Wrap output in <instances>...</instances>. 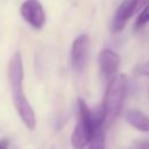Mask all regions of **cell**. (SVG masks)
Masks as SVG:
<instances>
[{
    "label": "cell",
    "instance_id": "3957f363",
    "mask_svg": "<svg viewBox=\"0 0 149 149\" xmlns=\"http://www.w3.org/2000/svg\"><path fill=\"white\" fill-rule=\"evenodd\" d=\"M77 106H78V119L71 136V142L76 149H83L87 143L92 141L97 129L92 123L91 111L88 109L87 105L81 98L78 99Z\"/></svg>",
    "mask_w": 149,
    "mask_h": 149
},
{
    "label": "cell",
    "instance_id": "5b68a950",
    "mask_svg": "<svg viewBox=\"0 0 149 149\" xmlns=\"http://www.w3.org/2000/svg\"><path fill=\"white\" fill-rule=\"evenodd\" d=\"M20 13L31 27L40 29L45 23V13L38 0H26L20 7Z\"/></svg>",
    "mask_w": 149,
    "mask_h": 149
},
{
    "label": "cell",
    "instance_id": "6da1fadb",
    "mask_svg": "<svg viewBox=\"0 0 149 149\" xmlns=\"http://www.w3.org/2000/svg\"><path fill=\"white\" fill-rule=\"evenodd\" d=\"M8 79L13 97V102L15 108L20 115L22 122L27 126L28 129H34L36 126V118L33 107L27 100L23 88H22V79H23V65L20 52H15L8 65Z\"/></svg>",
    "mask_w": 149,
    "mask_h": 149
},
{
    "label": "cell",
    "instance_id": "52a82bcc",
    "mask_svg": "<svg viewBox=\"0 0 149 149\" xmlns=\"http://www.w3.org/2000/svg\"><path fill=\"white\" fill-rule=\"evenodd\" d=\"M99 66L104 78L114 77L119 64H120V56L111 49H104L99 54Z\"/></svg>",
    "mask_w": 149,
    "mask_h": 149
},
{
    "label": "cell",
    "instance_id": "7c38bea8",
    "mask_svg": "<svg viewBox=\"0 0 149 149\" xmlns=\"http://www.w3.org/2000/svg\"><path fill=\"white\" fill-rule=\"evenodd\" d=\"M137 147L141 149H149V140H140L137 142Z\"/></svg>",
    "mask_w": 149,
    "mask_h": 149
},
{
    "label": "cell",
    "instance_id": "30bf717a",
    "mask_svg": "<svg viewBox=\"0 0 149 149\" xmlns=\"http://www.w3.org/2000/svg\"><path fill=\"white\" fill-rule=\"evenodd\" d=\"M148 22H149V3L139 14V16L135 21V24H134V29H140L141 27H143Z\"/></svg>",
    "mask_w": 149,
    "mask_h": 149
},
{
    "label": "cell",
    "instance_id": "7a4b0ae2",
    "mask_svg": "<svg viewBox=\"0 0 149 149\" xmlns=\"http://www.w3.org/2000/svg\"><path fill=\"white\" fill-rule=\"evenodd\" d=\"M127 91V78L125 74H116L108 81L101 107L105 113V123L111 125L119 115Z\"/></svg>",
    "mask_w": 149,
    "mask_h": 149
},
{
    "label": "cell",
    "instance_id": "277c9868",
    "mask_svg": "<svg viewBox=\"0 0 149 149\" xmlns=\"http://www.w3.org/2000/svg\"><path fill=\"white\" fill-rule=\"evenodd\" d=\"M87 49H88V36L86 34H81L73 41L70 52L71 68L77 73L83 72L85 69L86 59H87Z\"/></svg>",
    "mask_w": 149,
    "mask_h": 149
},
{
    "label": "cell",
    "instance_id": "4fadbf2b",
    "mask_svg": "<svg viewBox=\"0 0 149 149\" xmlns=\"http://www.w3.org/2000/svg\"><path fill=\"white\" fill-rule=\"evenodd\" d=\"M8 144H9L8 139H2V140H0V149H8Z\"/></svg>",
    "mask_w": 149,
    "mask_h": 149
},
{
    "label": "cell",
    "instance_id": "9c48e42d",
    "mask_svg": "<svg viewBox=\"0 0 149 149\" xmlns=\"http://www.w3.org/2000/svg\"><path fill=\"white\" fill-rule=\"evenodd\" d=\"M105 139H104V132L102 128L98 129L94 134V137L90 142V149H104Z\"/></svg>",
    "mask_w": 149,
    "mask_h": 149
},
{
    "label": "cell",
    "instance_id": "ba28073f",
    "mask_svg": "<svg viewBox=\"0 0 149 149\" xmlns=\"http://www.w3.org/2000/svg\"><path fill=\"white\" fill-rule=\"evenodd\" d=\"M127 122L140 132H149V118L139 109H130L126 114Z\"/></svg>",
    "mask_w": 149,
    "mask_h": 149
},
{
    "label": "cell",
    "instance_id": "8992f818",
    "mask_svg": "<svg viewBox=\"0 0 149 149\" xmlns=\"http://www.w3.org/2000/svg\"><path fill=\"white\" fill-rule=\"evenodd\" d=\"M140 3L139 0H123L120 6L118 7L113 21H112V29L113 31L118 33L122 30L128 22V20L140 9Z\"/></svg>",
    "mask_w": 149,
    "mask_h": 149
},
{
    "label": "cell",
    "instance_id": "8fae6325",
    "mask_svg": "<svg viewBox=\"0 0 149 149\" xmlns=\"http://www.w3.org/2000/svg\"><path fill=\"white\" fill-rule=\"evenodd\" d=\"M137 72L140 74H143V76H149V61L147 63H144L143 65H141L137 69Z\"/></svg>",
    "mask_w": 149,
    "mask_h": 149
}]
</instances>
